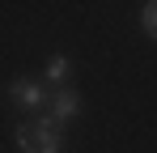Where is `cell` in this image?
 <instances>
[{
	"instance_id": "cell-5",
	"label": "cell",
	"mask_w": 157,
	"mask_h": 153,
	"mask_svg": "<svg viewBox=\"0 0 157 153\" xmlns=\"http://www.w3.org/2000/svg\"><path fill=\"white\" fill-rule=\"evenodd\" d=\"M140 26H144V34H153V38H157V0H149V4H144Z\"/></svg>"
},
{
	"instance_id": "cell-3",
	"label": "cell",
	"mask_w": 157,
	"mask_h": 153,
	"mask_svg": "<svg viewBox=\"0 0 157 153\" xmlns=\"http://www.w3.org/2000/svg\"><path fill=\"white\" fill-rule=\"evenodd\" d=\"M77 106H81V98L72 94V89H59V94L51 98V119L55 124H68V119L77 115Z\"/></svg>"
},
{
	"instance_id": "cell-4",
	"label": "cell",
	"mask_w": 157,
	"mask_h": 153,
	"mask_svg": "<svg viewBox=\"0 0 157 153\" xmlns=\"http://www.w3.org/2000/svg\"><path fill=\"white\" fill-rule=\"evenodd\" d=\"M64 76H68V55H55L51 68H47V81H51V85H59Z\"/></svg>"
},
{
	"instance_id": "cell-1",
	"label": "cell",
	"mask_w": 157,
	"mask_h": 153,
	"mask_svg": "<svg viewBox=\"0 0 157 153\" xmlns=\"http://www.w3.org/2000/svg\"><path fill=\"white\" fill-rule=\"evenodd\" d=\"M21 153H59V124L55 119H34L17 128Z\"/></svg>"
},
{
	"instance_id": "cell-2",
	"label": "cell",
	"mask_w": 157,
	"mask_h": 153,
	"mask_svg": "<svg viewBox=\"0 0 157 153\" xmlns=\"http://www.w3.org/2000/svg\"><path fill=\"white\" fill-rule=\"evenodd\" d=\"M9 98L30 106V111H38V106L47 102V94H43V85H34V81H13V85H9Z\"/></svg>"
}]
</instances>
